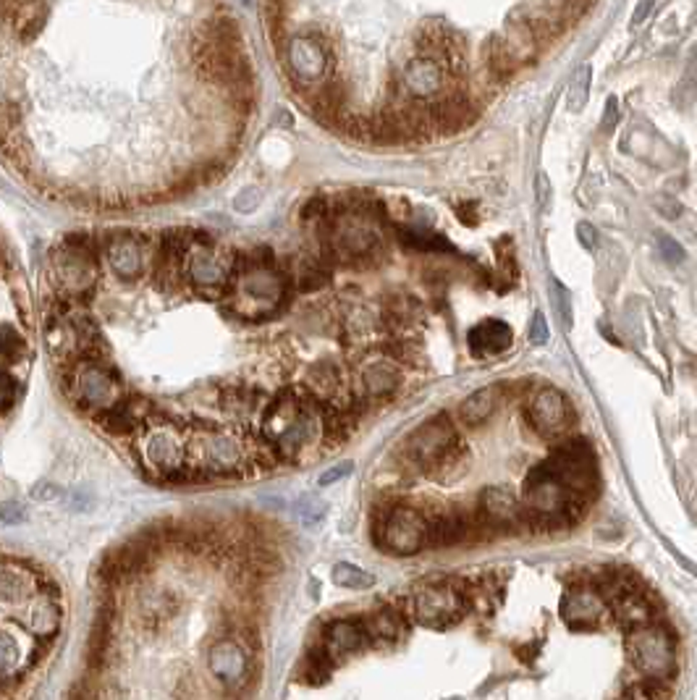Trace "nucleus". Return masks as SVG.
Returning a JSON list of instances; mask_svg holds the SVG:
<instances>
[{
    "instance_id": "1",
    "label": "nucleus",
    "mask_w": 697,
    "mask_h": 700,
    "mask_svg": "<svg viewBox=\"0 0 697 700\" xmlns=\"http://www.w3.org/2000/svg\"><path fill=\"white\" fill-rule=\"evenodd\" d=\"M254 433L244 426H195L186 438V467L195 483L213 477L249 475V449Z\"/></svg>"
},
{
    "instance_id": "2",
    "label": "nucleus",
    "mask_w": 697,
    "mask_h": 700,
    "mask_svg": "<svg viewBox=\"0 0 697 700\" xmlns=\"http://www.w3.org/2000/svg\"><path fill=\"white\" fill-rule=\"evenodd\" d=\"M587 501L579 499L572 488H567L546 465L535 467L524 480L522 514L538 530H553L577 523Z\"/></svg>"
},
{
    "instance_id": "3",
    "label": "nucleus",
    "mask_w": 697,
    "mask_h": 700,
    "mask_svg": "<svg viewBox=\"0 0 697 700\" xmlns=\"http://www.w3.org/2000/svg\"><path fill=\"white\" fill-rule=\"evenodd\" d=\"M50 281L58 297H69L79 304L90 300L100 281L98 242L87 234L66 236L50 254Z\"/></svg>"
},
{
    "instance_id": "4",
    "label": "nucleus",
    "mask_w": 697,
    "mask_h": 700,
    "mask_svg": "<svg viewBox=\"0 0 697 700\" xmlns=\"http://www.w3.org/2000/svg\"><path fill=\"white\" fill-rule=\"evenodd\" d=\"M137 446L142 454V462L148 470L160 473V477L174 473L178 467L186 465V438H189V427L181 423L168 420L166 415H160L158 420H152L148 426H142L137 433Z\"/></svg>"
},
{
    "instance_id": "5",
    "label": "nucleus",
    "mask_w": 697,
    "mask_h": 700,
    "mask_svg": "<svg viewBox=\"0 0 697 700\" xmlns=\"http://www.w3.org/2000/svg\"><path fill=\"white\" fill-rule=\"evenodd\" d=\"M626 653L632 664L647 676L669 679L676 669V650H673L672 635L658 625L635 627L626 638Z\"/></svg>"
},
{
    "instance_id": "6",
    "label": "nucleus",
    "mask_w": 697,
    "mask_h": 700,
    "mask_svg": "<svg viewBox=\"0 0 697 700\" xmlns=\"http://www.w3.org/2000/svg\"><path fill=\"white\" fill-rule=\"evenodd\" d=\"M467 611V593L456 582H430L412 596V617L425 627L456 625Z\"/></svg>"
},
{
    "instance_id": "7",
    "label": "nucleus",
    "mask_w": 697,
    "mask_h": 700,
    "mask_svg": "<svg viewBox=\"0 0 697 700\" xmlns=\"http://www.w3.org/2000/svg\"><path fill=\"white\" fill-rule=\"evenodd\" d=\"M456 449H459L456 433L444 417H435L423 427H417L404 444L406 459L420 470H438L444 465H451Z\"/></svg>"
},
{
    "instance_id": "8",
    "label": "nucleus",
    "mask_w": 697,
    "mask_h": 700,
    "mask_svg": "<svg viewBox=\"0 0 697 700\" xmlns=\"http://www.w3.org/2000/svg\"><path fill=\"white\" fill-rule=\"evenodd\" d=\"M546 467L579 499L590 501L596 496V456L585 441H569L559 446Z\"/></svg>"
},
{
    "instance_id": "9",
    "label": "nucleus",
    "mask_w": 697,
    "mask_h": 700,
    "mask_svg": "<svg viewBox=\"0 0 697 700\" xmlns=\"http://www.w3.org/2000/svg\"><path fill=\"white\" fill-rule=\"evenodd\" d=\"M430 543V523L412 506H394L383 514L380 546L398 556H412Z\"/></svg>"
},
{
    "instance_id": "10",
    "label": "nucleus",
    "mask_w": 697,
    "mask_h": 700,
    "mask_svg": "<svg viewBox=\"0 0 697 700\" xmlns=\"http://www.w3.org/2000/svg\"><path fill=\"white\" fill-rule=\"evenodd\" d=\"M207 666L210 675L215 676L221 685H225L228 690H242L249 685L252 676V656H249V646L242 643L239 638H218L210 653H207Z\"/></svg>"
},
{
    "instance_id": "11",
    "label": "nucleus",
    "mask_w": 697,
    "mask_h": 700,
    "mask_svg": "<svg viewBox=\"0 0 697 700\" xmlns=\"http://www.w3.org/2000/svg\"><path fill=\"white\" fill-rule=\"evenodd\" d=\"M420 55L438 61L448 74H462L467 69V45L464 40L441 22H427L417 34Z\"/></svg>"
},
{
    "instance_id": "12",
    "label": "nucleus",
    "mask_w": 697,
    "mask_h": 700,
    "mask_svg": "<svg viewBox=\"0 0 697 700\" xmlns=\"http://www.w3.org/2000/svg\"><path fill=\"white\" fill-rule=\"evenodd\" d=\"M283 63L299 84H318L330 72V55L312 37H291L283 45Z\"/></svg>"
},
{
    "instance_id": "13",
    "label": "nucleus",
    "mask_w": 697,
    "mask_h": 700,
    "mask_svg": "<svg viewBox=\"0 0 697 700\" xmlns=\"http://www.w3.org/2000/svg\"><path fill=\"white\" fill-rule=\"evenodd\" d=\"M527 420L532 430L543 438H556L561 436L567 427H569V420H572V409H569V401L567 397L553 388V386H546L540 388L530 407H527Z\"/></svg>"
},
{
    "instance_id": "14",
    "label": "nucleus",
    "mask_w": 697,
    "mask_h": 700,
    "mask_svg": "<svg viewBox=\"0 0 697 700\" xmlns=\"http://www.w3.org/2000/svg\"><path fill=\"white\" fill-rule=\"evenodd\" d=\"M446 69L427 58V55H417L406 63L404 74H401V87L412 101H433L441 98L446 90Z\"/></svg>"
},
{
    "instance_id": "15",
    "label": "nucleus",
    "mask_w": 697,
    "mask_h": 700,
    "mask_svg": "<svg viewBox=\"0 0 697 700\" xmlns=\"http://www.w3.org/2000/svg\"><path fill=\"white\" fill-rule=\"evenodd\" d=\"M561 614H564L567 625L574 627V629H590V627H597L606 619L608 600L600 590L590 588V585H577L561 600Z\"/></svg>"
},
{
    "instance_id": "16",
    "label": "nucleus",
    "mask_w": 697,
    "mask_h": 700,
    "mask_svg": "<svg viewBox=\"0 0 697 700\" xmlns=\"http://www.w3.org/2000/svg\"><path fill=\"white\" fill-rule=\"evenodd\" d=\"M105 257L124 281H134L145 273V242L129 231H121L105 242Z\"/></svg>"
},
{
    "instance_id": "17",
    "label": "nucleus",
    "mask_w": 697,
    "mask_h": 700,
    "mask_svg": "<svg viewBox=\"0 0 697 700\" xmlns=\"http://www.w3.org/2000/svg\"><path fill=\"white\" fill-rule=\"evenodd\" d=\"M63 622V606L61 593H53L48 588H37V593L26 600V625L40 638L53 640Z\"/></svg>"
},
{
    "instance_id": "18",
    "label": "nucleus",
    "mask_w": 697,
    "mask_h": 700,
    "mask_svg": "<svg viewBox=\"0 0 697 700\" xmlns=\"http://www.w3.org/2000/svg\"><path fill=\"white\" fill-rule=\"evenodd\" d=\"M480 517L488 527L496 530H517L522 525V503L509 488H488L480 499Z\"/></svg>"
},
{
    "instance_id": "19",
    "label": "nucleus",
    "mask_w": 697,
    "mask_h": 700,
    "mask_svg": "<svg viewBox=\"0 0 697 700\" xmlns=\"http://www.w3.org/2000/svg\"><path fill=\"white\" fill-rule=\"evenodd\" d=\"M370 643L368 627L362 619H336L325 627L323 635V648L328 650V656L336 658H347L348 653H357Z\"/></svg>"
},
{
    "instance_id": "20",
    "label": "nucleus",
    "mask_w": 697,
    "mask_h": 700,
    "mask_svg": "<svg viewBox=\"0 0 697 700\" xmlns=\"http://www.w3.org/2000/svg\"><path fill=\"white\" fill-rule=\"evenodd\" d=\"M401 373L391 360H375L359 368V397H386L396 391Z\"/></svg>"
},
{
    "instance_id": "21",
    "label": "nucleus",
    "mask_w": 697,
    "mask_h": 700,
    "mask_svg": "<svg viewBox=\"0 0 697 700\" xmlns=\"http://www.w3.org/2000/svg\"><path fill=\"white\" fill-rule=\"evenodd\" d=\"M137 611H139L142 625L148 629H158L178 611V599L166 593L163 588H145L139 600H137Z\"/></svg>"
},
{
    "instance_id": "22",
    "label": "nucleus",
    "mask_w": 697,
    "mask_h": 700,
    "mask_svg": "<svg viewBox=\"0 0 697 700\" xmlns=\"http://www.w3.org/2000/svg\"><path fill=\"white\" fill-rule=\"evenodd\" d=\"M514 333L503 321H482L470 331V350L474 354H501L511 347Z\"/></svg>"
},
{
    "instance_id": "23",
    "label": "nucleus",
    "mask_w": 697,
    "mask_h": 700,
    "mask_svg": "<svg viewBox=\"0 0 697 700\" xmlns=\"http://www.w3.org/2000/svg\"><path fill=\"white\" fill-rule=\"evenodd\" d=\"M496 404H498V388H480V391H474L473 397H467V399L462 401V407H459V417H462V423H464L467 427L482 426V423L493 415Z\"/></svg>"
},
{
    "instance_id": "24",
    "label": "nucleus",
    "mask_w": 697,
    "mask_h": 700,
    "mask_svg": "<svg viewBox=\"0 0 697 700\" xmlns=\"http://www.w3.org/2000/svg\"><path fill=\"white\" fill-rule=\"evenodd\" d=\"M365 627H368V635H370V643H391V640H398L401 632H404V619L401 614L391 611V609H383L377 614H370L365 619Z\"/></svg>"
},
{
    "instance_id": "25",
    "label": "nucleus",
    "mask_w": 697,
    "mask_h": 700,
    "mask_svg": "<svg viewBox=\"0 0 697 700\" xmlns=\"http://www.w3.org/2000/svg\"><path fill=\"white\" fill-rule=\"evenodd\" d=\"M590 84H593V66L590 63H579L574 69L569 87H567V108L572 113H582L587 98H590Z\"/></svg>"
},
{
    "instance_id": "26",
    "label": "nucleus",
    "mask_w": 697,
    "mask_h": 700,
    "mask_svg": "<svg viewBox=\"0 0 697 700\" xmlns=\"http://www.w3.org/2000/svg\"><path fill=\"white\" fill-rule=\"evenodd\" d=\"M19 669H22L19 643L8 632H0V682H8Z\"/></svg>"
},
{
    "instance_id": "27",
    "label": "nucleus",
    "mask_w": 697,
    "mask_h": 700,
    "mask_svg": "<svg viewBox=\"0 0 697 700\" xmlns=\"http://www.w3.org/2000/svg\"><path fill=\"white\" fill-rule=\"evenodd\" d=\"M0 357L11 365H16L19 360L26 357L24 336L8 323H0Z\"/></svg>"
},
{
    "instance_id": "28",
    "label": "nucleus",
    "mask_w": 697,
    "mask_h": 700,
    "mask_svg": "<svg viewBox=\"0 0 697 700\" xmlns=\"http://www.w3.org/2000/svg\"><path fill=\"white\" fill-rule=\"evenodd\" d=\"M333 582L341 585V588H351V590H365V588H373L375 577L354 564H336L333 567Z\"/></svg>"
},
{
    "instance_id": "29",
    "label": "nucleus",
    "mask_w": 697,
    "mask_h": 700,
    "mask_svg": "<svg viewBox=\"0 0 697 700\" xmlns=\"http://www.w3.org/2000/svg\"><path fill=\"white\" fill-rule=\"evenodd\" d=\"M325 501L320 499V496H304V499H299L297 503V514H299V520L304 523V525H318L320 520L325 517Z\"/></svg>"
},
{
    "instance_id": "30",
    "label": "nucleus",
    "mask_w": 697,
    "mask_h": 700,
    "mask_svg": "<svg viewBox=\"0 0 697 700\" xmlns=\"http://www.w3.org/2000/svg\"><path fill=\"white\" fill-rule=\"evenodd\" d=\"M624 695H626V698H669V690L661 685V679L650 676V679H643V682L626 687Z\"/></svg>"
},
{
    "instance_id": "31",
    "label": "nucleus",
    "mask_w": 697,
    "mask_h": 700,
    "mask_svg": "<svg viewBox=\"0 0 697 700\" xmlns=\"http://www.w3.org/2000/svg\"><path fill=\"white\" fill-rule=\"evenodd\" d=\"M19 399V383H16V378L11 376V373H5V370H0V415L3 412H8L14 404Z\"/></svg>"
},
{
    "instance_id": "32",
    "label": "nucleus",
    "mask_w": 697,
    "mask_h": 700,
    "mask_svg": "<svg viewBox=\"0 0 697 700\" xmlns=\"http://www.w3.org/2000/svg\"><path fill=\"white\" fill-rule=\"evenodd\" d=\"M260 189L257 187H244L236 197H234V207L239 210V213H252L257 205H260Z\"/></svg>"
},
{
    "instance_id": "33",
    "label": "nucleus",
    "mask_w": 697,
    "mask_h": 700,
    "mask_svg": "<svg viewBox=\"0 0 697 700\" xmlns=\"http://www.w3.org/2000/svg\"><path fill=\"white\" fill-rule=\"evenodd\" d=\"M658 250L664 254V260H669V263H682V260H684V250L673 242L672 236H666V234L658 236Z\"/></svg>"
},
{
    "instance_id": "34",
    "label": "nucleus",
    "mask_w": 697,
    "mask_h": 700,
    "mask_svg": "<svg viewBox=\"0 0 697 700\" xmlns=\"http://www.w3.org/2000/svg\"><path fill=\"white\" fill-rule=\"evenodd\" d=\"M0 520L8 523V525L22 523V520H24V506L16 503V501H3V503H0Z\"/></svg>"
},
{
    "instance_id": "35",
    "label": "nucleus",
    "mask_w": 697,
    "mask_h": 700,
    "mask_svg": "<svg viewBox=\"0 0 697 700\" xmlns=\"http://www.w3.org/2000/svg\"><path fill=\"white\" fill-rule=\"evenodd\" d=\"M530 341L538 344V347L548 341V323L546 318H543V312H535V318L530 323Z\"/></svg>"
},
{
    "instance_id": "36",
    "label": "nucleus",
    "mask_w": 697,
    "mask_h": 700,
    "mask_svg": "<svg viewBox=\"0 0 697 700\" xmlns=\"http://www.w3.org/2000/svg\"><path fill=\"white\" fill-rule=\"evenodd\" d=\"M351 470H354V465H351V462H341V465L330 467L328 473H323V475H320V485H330V483H336V480L347 477Z\"/></svg>"
},
{
    "instance_id": "37",
    "label": "nucleus",
    "mask_w": 697,
    "mask_h": 700,
    "mask_svg": "<svg viewBox=\"0 0 697 700\" xmlns=\"http://www.w3.org/2000/svg\"><path fill=\"white\" fill-rule=\"evenodd\" d=\"M653 5H655V0H637V5H635V14H632V24L635 26L645 24V19L650 16Z\"/></svg>"
},
{
    "instance_id": "38",
    "label": "nucleus",
    "mask_w": 697,
    "mask_h": 700,
    "mask_svg": "<svg viewBox=\"0 0 697 700\" xmlns=\"http://www.w3.org/2000/svg\"><path fill=\"white\" fill-rule=\"evenodd\" d=\"M577 234H579V239H582V245L587 247V250H596L597 245V234L596 228L590 224H579L577 225Z\"/></svg>"
},
{
    "instance_id": "39",
    "label": "nucleus",
    "mask_w": 697,
    "mask_h": 700,
    "mask_svg": "<svg viewBox=\"0 0 697 700\" xmlns=\"http://www.w3.org/2000/svg\"><path fill=\"white\" fill-rule=\"evenodd\" d=\"M550 289H553V294L559 297V302H556V307H559V312H561V318H564V325H569L572 323V315L564 310V302H567V292L556 283V281H550Z\"/></svg>"
},
{
    "instance_id": "40",
    "label": "nucleus",
    "mask_w": 697,
    "mask_h": 700,
    "mask_svg": "<svg viewBox=\"0 0 697 700\" xmlns=\"http://www.w3.org/2000/svg\"><path fill=\"white\" fill-rule=\"evenodd\" d=\"M616 98H611V101L606 102V116H603V131H608L611 126L616 124Z\"/></svg>"
},
{
    "instance_id": "41",
    "label": "nucleus",
    "mask_w": 697,
    "mask_h": 700,
    "mask_svg": "<svg viewBox=\"0 0 697 700\" xmlns=\"http://www.w3.org/2000/svg\"><path fill=\"white\" fill-rule=\"evenodd\" d=\"M32 496H34V499H43V501L55 499V496H58V488H55V485H50V483H43V485H37V488L32 491Z\"/></svg>"
},
{
    "instance_id": "42",
    "label": "nucleus",
    "mask_w": 697,
    "mask_h": 700,
    "mask_svg": "<svg viewBox=\"0 0 697 700\" xmlns=\"http://www.w3.org/2000/svg\"><path fill=\"white\" fill-rule=\"evenodd\" d=\"M548 189H550V187H548L546 174H540V176H538V197H540V205H546Z\"/></svg>"
}]
</instances>
